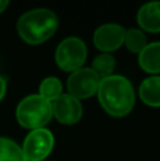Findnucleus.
<instances>
[{"instance_id": "f257e3e1", "label": "nucleus", "mask_w": 160, "mask_h": 161, "mask_svg": "<svg viewBox=\"0 0 160 161\" xmlns=\"http://www.w3.org/2000/svg\"><path fill=\"white\" fill-rule=\"evenodd\" d=\"M98 100L105 112L113 117H123L135 106V89L126 76L112 75L102 78L98 85Z\"/></svg>"}, {"instance_id": "f03ea898", "label": "nucleus", "mask_w": 160, "mask_h": 161, "mask_svg": "<svg viewBox=\"0 0 160 161\" xmlns=\"http://www.w3.org/2000/svg\"><path fill=\"white\" fill-rule=\"evenodd\" d=\"M58 16L50 8H33L26 11L17 20V33L20 38L30 45H38L55 34Z\"/></svg>"}, {"instance_id": "7ed1b4c3", "label": "nucleus", "mask_w": 160, "mask_h": 161, "mask_svg": "<svg viewBox=\"0 0 160 161\" xmlns=\"http://www.w3.org/2000/svg\"><path fill=\"white\" fill-rule=\"evenodd\" d=\"M16 117L19 125L30 131L36 129H44L45 125L53 119L51 102L45 100L40 95H28L19 102Z\"/></svg>"}, {"instance_id": "20e7f679", "label": "nucleus", "mask_w": 160, "mask_h": 161, "mask_svg": "<svg viewBox=\"0 0 160 161\" xmlns=\"http://www.w3.org/2000/svg\"><path fill=\"white\" fill-rule=\"evenodd\" d=\"M88 55L85 42L78 37H68L62 40L55 50V64L65 72L82 68Z\"/></svg>"}, {"instance_id": "39448f33", "label": "nucleus", "mask_w": 160, "mask_h": 161, "mask_svg": "<svg viewBox=\"0 0 160 161\" xmlns=\"http://www.w3.org/2000/svg\"><path fill=\"white\" fill-rule=\"evenodd\" d=\"M54 136L48 129H36L26 136L21 150L27 161H43L54 148Z\"/></svg>"}, {"instance_id": "423d86ee", "label": "nucleus", "mask_w": 160, "mask_h": 161, "mask_svg": "<svg viewBox=\"0 0 160 161\" xmlns=\"http://www.w3.org/2000/svg\"><path fill=\"white\" fill-rule=\"evenodd\" d=\"M99 79L91 68H79V69L71 72L70 78L67 80L68 93L77 97L78 100L88 99L94 96L98 91Z\"/></svg>"}, {"instance_id": "0eeeda50", "label": "nucleus", "mask_w": 160, "mask_h": 161, "mask_svg": "<svg viewBox=\"0 0 160 161\" xmlns=\"http://www.w3.org/2000/svg\"><path fill=\"white\" fill-rule=\"evenodd\" d=\"M125 34H126V30L122 25L115 24V23H108L96 28L92 40L99 51H102L104 54H109L123 45Z\"/></svg>"}, {"instance_id": "6e6552de", "label": "nucleus", "mask_w": 160, "mask_h": 161, "mask_svg": "<svg viewBox=\"0 0 160 161\" xmlns=\"http://www.w3.org/2000/svg\"><path fill=\"white\" fill-rule=\"evenodd\" d=\"M51 108H53V117H55L61 125H75L82 117L81 100L71 96L70 93H62L55 100H53Z\"/></svg>"}, {"instance_id": "1a4fd4ad", "label": "nucleus", "mask_w": 160, "mask_h": 161, "mask_svg": "<svg viewBox=\"0 0 160 161\" xmlns=\"http://www.w3.org/2000/svg\"><path fill=\"white\" fill-rule=\"evenodd\" d=\"M142 30L147 33H160V2H150L143 4L136 16Z\"/></svg>"}, {"instance_id": "9d476101", "label": "nucleus", "mask_w": 160, "mask_h": 161, "mask_svg": "<svg viewBox=\"0 0 160 161\" xmlns=\"http://www.w3.org/2000/svg\"><path fill=\"white\" fill-rule=\"evenodd\" d=\"M139 65L145 72L160 74V41L150 42L138 57Z\"/></svg>"}, {"instance_id": "9b49d317", "label": "nucleus", "mask_w": 160, "mask_h": 161, "mask_svg": "<svg viewBox=\"0 0 160 161\" xmlns=\"http://www.w3.org/2000/svg\"><path fill=\"white\" fill-rule=\"evenodd\" d=\"M139 97L152 108H160V76H149L139 86Z\"/></svg>"}, {"instance_id": "f8f14e48", "label": "nucleus", "mask_w": 160, "mask_h": 161, "mask_svg": "<svg viewBox=\"0 0 160 161\" xmlns=\"http://www.w3.org/2000/svg\"><path fill=\"white\" fill-rule=\"evenodd\" d=\"M0 161H27L21 146L9 137H0Z\"/></svg>"}, {"instance_id": "ddd939ff", "label": "nucleus", "mask_w": 160, "mask_h": 161, "mask_svg": "<svg viewBox=\"0 0 160 161\" xmlns=\"http://www.w3.org/2000/svg\"><path fill=\"white\" fill-rule=\"evenodd\" d=\"M116 67V61L111 54H99L98 57H95V59L92 61V72L98 76L99 79L106 78V76L112 75L113 69Z\"/></svg>"}, {"instance_id": "4468645a", "label": "nucleus", "mask_w": 160, "mask_h": 161, "mask_svg": "<svg viewBox=\"0 0 160 161\" xmlns=\"http://www.w3.org/2000/svg\"><path fill=\"white\" fill-rule=\"evenodd\" d=\"M123 45H126V48L133 54H140L143 51V48L147 45V38L146 34L142 30L138 28H129L125 34V41Z\"/></svg>"}, {"instance_id": "2eb2a0df", "label": "nucleus", "mask_w": 160, "mask_h": 161, "mask_svg": "<svg viewBox=\"0 0 160 161\" xmlns=\"http://www.w3.org/2000/svg\"><path fill=\"white\" fill-rule=\"evenodd\" d=\"M40 96L44 97L48 102L55 100L58 96L62 95V83L55 76H47L40 83Z\"/></svg>"}, {"instance_id": "dca6fc26", "label": "nucleus", "mask_w": 160, "mask_h": 161, "mask_svg": "<svg viewBox=\"0 0 160 161\" xmlns=\"http://www.w3.org/2000/svg\"><path fill=\"white\" fill-rule=\"evenodd\" d=\"M6 91H7V83H6V79L0 75V102H2L3 97H4Z\"/></svg>"}, {"instance_id": "f3484780", "label": "nucleus", "mask_w": 160, "mask_h": 161, "mask_svg": "<svg viewBox=\"0 0 160 161\" xmlns=\"http://www.w3.org/2000/svg\"><path fill=\"white\" fill-rule=\"evenodd\" d=\"M7 6H9V2H7V0H0V14H2L3 11L7 8Z\"/></svg>"}]
</instances>
